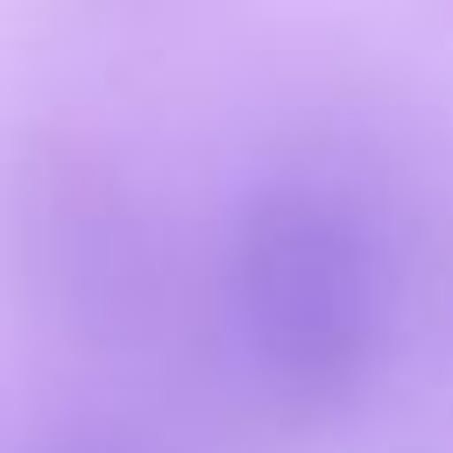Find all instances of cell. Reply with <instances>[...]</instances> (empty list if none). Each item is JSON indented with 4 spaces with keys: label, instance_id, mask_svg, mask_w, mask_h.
Listing matches in <instances>:
<instances>
[{
    "label": "cell",
    "instance_id": "3957f363",
    "mask_svg": "<svg viewBox=\"0 0 453 453\" xmlns=\"http://www.w3.org/2000/svg\"><path fill=\"white\" fill-rule=\"evenodd\" d=\"M21 453H177V439L156 432L149 418H127V411H85V418L35 432Z\"/></svg>",
    "mask_w": 453,
    "mask_h": 453
},
{
    "label": "cell",
    "instance_id": "7a4b0ae2",
    "mask_svg": "<svg viewBox=\"0 0 453 453\" xmlns=\"http://www.w3.org/2000/svg\"><path fill=\"white\" fill-rule=\"evenodd\" d=\"M21 304L85 354H142L170 319V241L113 156L78 134H21L0 184Z\"/></svg>",
    "mask_w": 453,
    "mask_h": 453
},
{
    "label": "cell",
    "instance_id": "6da1fadb",
    "mask_svg": "<svg viewBox=\"0 0 453 453\" xmlns=\"http://www.w3.org/2000/svg\"><path fill=\"white\" fill-rule=\"evenodd\" d=\"M219 326L269 418H347L382 375L396 326L382 226L333 184H255L219 248Z\"/></svg>",
    "mask_w": 453,
    "mask_h": 453
}]
</instances>
